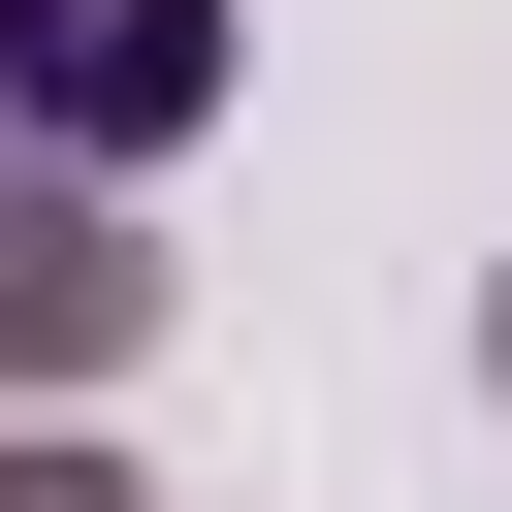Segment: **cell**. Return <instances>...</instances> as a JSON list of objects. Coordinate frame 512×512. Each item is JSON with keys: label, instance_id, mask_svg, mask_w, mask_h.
I'll use <instances>...</instances> for the list:
<instances>
[{"label": "cell", "instance_id": "obj_1", "mask_svg": "<svg viewBox=\"0 0 512 512\" xmlns=\"http://www.w3.org/2000/svg\"><path fill=\"white\" fill-rule=\"evenodd\" d=\"M224 64H256V0H0V128H64V160H192Z\"/></svg>", "mask_w": 512, "mask_h": 512}]
</instances>
